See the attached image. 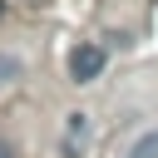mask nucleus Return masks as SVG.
Returning <instances> with one entry per match:
<instances>
[{
  "mask_svg": "<svg viewBox=\"0 0 158 158\" xmlns=\"http://www.w3.org/2000/svg\"><path fill=\"white\" fill-rule=\"evenodd\" d=\"M104 74V49L99 44H74L69 49V79L74 84H94Z\"/></svg>",
  "mask_w": 158,
  "mask_h": 158,
  "instance_id": "obj_1",
  "label": "nucleus"
},
{
  "mask_svg": "<svg viewBox=\"0 0 158 158\" xmlns=\"http://www.w3.org/2000/svg\"><path fill=\"white\" fill-rule=\"evenodd\" d=\"M123 158H158V128L138 133V138L128 143V153H123Z\"/></svg>",
  "mask_w": 158,
  "mask_h": 158,
  "instance_id": "obj_2",
  "label": "nucleus"
},
{
  "mask_svg": "<svg viewBox=\"0 0 158 158\" xmlns=\"http://www.w3.org/2000/svg\"><path fill=\"white\" fill-rule=\"evenodd\" d=\"M20 74H25V59H20V54H10V49H0V89H10Z\"/></svg>",
  "mask_w": 158,
  "mask_h": 158,
  "instance_id": "obj_3",
  "label": "nucleus"
},
{
  "mask_svg": "<svg viewBox=\"0 0 158 158\" xmlns=\"http://www.w3.org/2000/svg\"><path fill=\"white\" fill-rule=\"evenodd\" d=\"M84 133H89V114H69V123H64V138L84 143Z\"/></svg>",
  "mask_w": 158,
  "mask_h": 158,
  "instance_id": "obj_4",
  "label": "nucleus"
},
{
  "mask_svg": "<svg viewBox=\"0 0 158 158\" xmlns=\"http://www.w3.org/2000/svg\"><path fill=\"white\" fill-rule=\"evenodd\" d=\"M0 158H15V148H10V143H5V138H0Z\"/></svg>",
  "mask_w": 158,
  "mask_h": 158,
  "instance_id": "obj_5",
  "label": "nucleus"
}]
</instances>
